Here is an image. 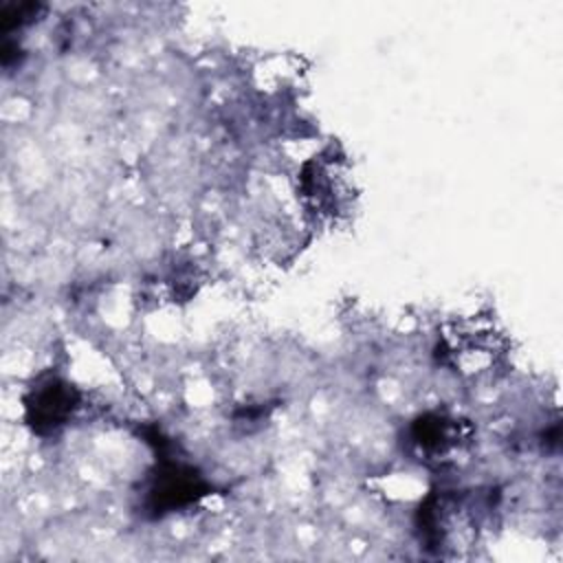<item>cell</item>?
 Here are the masks:
<instances>
[{"label": "cell", "instance_id": "1", "mask_svg": "<svg viewBox=\"0 0 563 563\" xmlns=\"http://www.w3.org/2000/svg\"><path fill=\"white\" fill-rule=\"evenodd\" d=\"M73 391L68 385L59 380H48L40 389L33 391V398L29 402L31 409V420L33 424H44V427H57L62 424L70 409H73Z\"/></svg>", "mask_w": 563, "mask_h": 563}]
</instances>
